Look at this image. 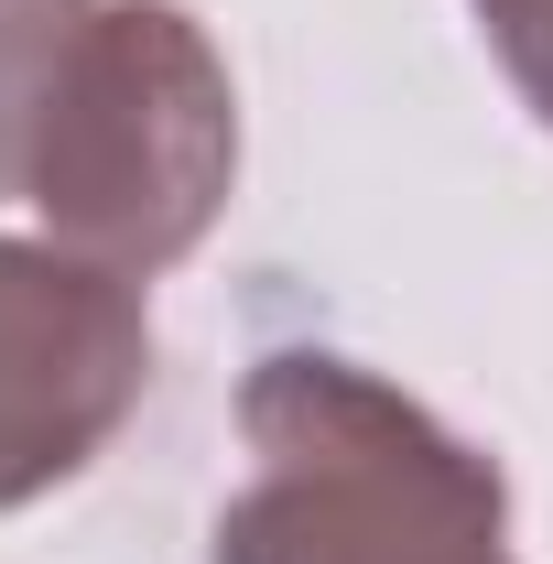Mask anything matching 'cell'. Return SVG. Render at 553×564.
I'll list each match as a JSON object with an SVG mask.
<instances>
[{"instance_id": "5", "label": "cell", "mask_w": 553, "mask_h": 564, "mask_svg": "<svg viewBox=\"0 0 553 564\" xmlns=\"http://www.w3.org/2000/svg\"><path fill=\"white\" fill-rule=\"evenodd\" d=\"M467 11H478L499 76L521 87V109L553 131V0H467Z\"/></svg>"}, {"instance_id": "2", "label": "cell", "mask_w": 553, "mask_h": 564, "mask_svg": "<svg viewBox=\"0 0 553 564\" xmlns=\"http://www.w3.org/2000/svg\"><path fill=\"white\" fill-rule=\"evenodd\" d=\"M239 185V87L185 0H98L33 163V217L120 282L174 272Z\"/></svg>"}, {"instance_id": "3", "label": "cell", "mask_w": 553, "mask_h": 564, "mask_svg": "<svg viewBox=\"0 0 553 564\" xmlns=\"http://www.w3.org/2000/svg\"><path fill=\"white\" fill-rule=\"evenodd\" d=\"M152 391L141 282L66 239H0V510H33L109 456Z\"/></svg>"}, {"instance_id": "4", "label": "cell", "mask_w": 553, "mask_h": 564, "mask_svg": "<svg viewBox=\"0 0 553 564\" xmlns=\"http://www.w3.org/2000/svg\"><path fill=\"white\" fill-rule=\"evenodd\" d=\"M87 11L98 0H0V207H33V163L87 44Z\"/></svg>"}, {"instance_id": "1", "label": "cell", "mask_w": 553, "mask_h": 564, "mask_svg": "<svg viewBox=\"0 0 553 564\" xmlns=\"http://www.w3.org/2000/svg\"><path fill=\"white\" fill-rule=\"evenodd\" d=\"M239 445L207 564H521L499 456L347 348H261Z\"/></svg>"}]
</instances>
